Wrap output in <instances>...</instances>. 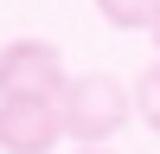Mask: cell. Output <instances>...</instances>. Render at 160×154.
<instances>
[{
	"instance_id": "obj_7",
	"label": "cell",
	"mask_w": 160,
	"mask_h": 154,
	"mask_svg": "<svg viewBox=\"0 0 160 154\" xmlns=\"http://www.w3.org/2000/svg\"><path fill=\"white\" fill-rule=\"evenodd\" d=\"M77 154H109V148H77Z\"/></svg>"
},
{
	"instance_id": "obj_6",
	"label": "cell",
	"mask_w": 160,
	"mask_h": 154,
	"mask_svg": "<svg viewBox=\"0 0 160 154\" xmlns=\"http://www.w3.org/2000/svg\"><path fill=\"white\" fill-rule=\"evenodd\" d=\"M148 32H154V51H160V19H154V26H148Z\"/></svg>"
},
{
	"instance_id": "obj_5",
	"label": "cell",
	"mask_w": 160,
	"mask_h": 154,
	"mask_svg": "<svg viewBox=\"0 0 160 154\" xmlns=\"http://www.w3.org/2000/svg\"><path fill=\"white\" fill-rule=\"evenodd\" d=\"M135 116H141V122H148L154 135H160V58H154L148 71L135 77Z\"/></svg>"
},
{
	"instance_id": "obj_1",
	"label": "cell",
	"mask_w": 160,
	"mask_h": 154,
	"mask_svg": "<svg viewBox=\"0 0 160 154\" xmlns=\"http://www.w3.org/2000/svg\"><path fill=\"white\" fill-rule=\"evenodd\" d=\"M58 116H64V135H71V141L102 148V141H109L115 128L135 116V90H128L115 71H83V77H71Z\"/></svg>"
},
{
	"instance_id": "obj_2",
	"label": "cell",
	"mask_w": 160,
	"mask_h": 154,
	"mask_svg": "<svg viewBox=\"0 0 160 154\" xmlns=\"http://www.w3.org/2000/svg\"><path fill=\"white\" fill-rule=\"evenodd\" d=\"M71 71L51 38H7L0 45V103H64Z\"/></svg>"
},
{
	"instance_id": "obj_3",
	"label": "cell",
	"mask_w": 160,
	"mask_h": 154,
	"mask_svg": "<svg viewBox=\"0 0 160 154\" xmlns=\"http://www.w3.org/2000/svg\"><path fill=\"white\" fill-rule=\"evenodd\" d=\"M64 141L58 103H0V148L7 154H51Z\"/></svg>"
},
{
	"instance_id": "obj_4",
	"label": "cell",
	"mask_w": 160,
	"mask_h": 154,
	"mask_svg": "<svg viewBox=\"0 0 160 154\" xmlns=\"http://www.w3.org/2000/svg\"><path fill=\"white\" fill-rule=\"evenodd\" d=\"M96 13L115 26V32H148L160 19V0H96Z\"/></svg>"
}]
</instances>
